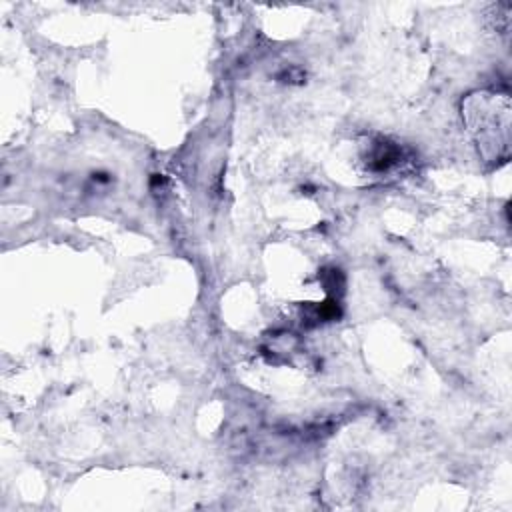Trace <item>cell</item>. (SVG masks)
I'll use <instances>...</instances> for the list:
<instances>
[{
	"instance_id": "1",
	"label": "cell",
	"mask_w": 512,
	"mask_h": 512,
	"mask_svg": "<svg viewBox=\"0 0 512 512\" xmlns=\"http://www.w3.org/2000/svg\"><path fill=\"white\" fill-rule=\"evenodd\" d=\"M470 98L474 104L466 112L468 126L478 142L480 154L488 162H504L510 146V104L504 94H476Z\"/></svg>"
}]
</instances>
